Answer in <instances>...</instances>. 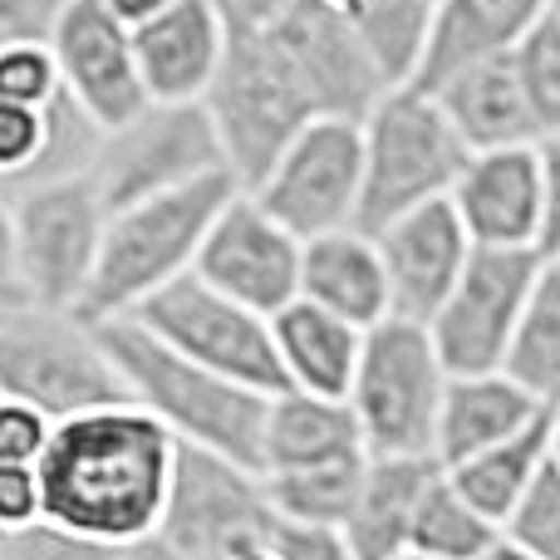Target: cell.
<instances>
[{
	"label": "cell",
	"mask_w": 560,
	"mask_h": 560,
	"mask_svg": "<svg viewBox=\"0 0 560 560\" xmlns=\"http://www.w3.org/2000/svg\"><path fill=\"white\" fill-rule=\"evenodd\" d=\"M173 467V433L138 404H108L65 418L39 457L45 526L108 551H133L163 522Z\"/></svg>",
	"instance_id": "cell-1"
},
{
	"label": "cell",
	"mask_w": 560,
	"mask_h": 560,
	"mask_svg": "<svg viewBox=\"0 0 560 560\" xmlns=\"http://www.w3.org/2000/svg\"><path fill=\"white\" fill-rule=\"evenodd\" d=\"M98 335L114 354L128 404H138L153 423H163L173 433V443L202 447V453H217L226 463H242L256 472L261 418L271 394H256V388L232 384V378L192 364L187 354L167 349L163 339H153L133 319H104Z\"/></svg>",
	"instance_id": "cell-2"
},
{
	"label": "cell",
	"mask_w": 560,
	"mask_h": 560,
	"mask_svg": "<svg viewBox=\"0 0 560 560\" xmlns=\"http://www.w3.org/2000/svg\"><path fill=\"white\" fill-rule=\"evenodd\" d=\"M236 187L242 183L232 173H212L187 187H173V192L114 207L104 242H98L94 280L79 300V315L94 319V325L124 319L163 285L192 276L207 226L217 222V212L226 207V197Z\"/></svg>",
	"instance_id": "cell-3"
},
{
	"label": "cell",
	"mask_w": 560,
	"mask_h": 560,
	"mask_svg": "<svg viewBox=\"0 0 560 560\" xmlns=\"http://www.w3.org/2000/svg\"><path fill=\"white\" fill-rule=\"evenodd\" d=\"M202 108L217 128L226 173L242 187H252L305 124L335 118L325 114L315 79L305 74L300 55L276 25L232 35L222 74H217L212 94L202 98Z\"/></svg>",
	"instance_id": "cell-4"
},
{
	"label": "cell",
	"mask_w": 560,
	"mask_h": 560,
	"mask_svg": "<svg viewBox=\"0 0 560 560\" xmlns=\"http://www.w3.org/2000/svg\"><path fill=\"white\" fill-rule=\"evenodd\" d=\"M359 138H364V187L354 226L369 236L413 207L443 202L467 163L463 138L453 133L423 84L384 89L359 118Z\"/></svg>",
	"instance_id": "cell-5"
},
{
	"label": "cell",
	"mask_w": 560,
	"mask_h": 560,
	"mask_svg": "<svg viewBox=\"0 0 560 560\" xmlns=\"http://www.w3.org/2000/svg\"><path fill=\"white\" fill-rule=\"evenodd\" d=\"M0 398L45 413L49 423L128 404L104 335L79 310H0Z\"/></svg>",
	"instance_id": "cell-6"
},
{
	"label": "cell",
	"mask_w": 560,
	"mask_h": 560,
	"mask_svg": "<svg viewBox=\"0 0 560 560\" xmlns=\"http://www.w3.org/2000/svg\"><path fill=\"white\" fill-rule=\"evenodd\" d=\"M443 388H447V369L438 359L433 339H428V325L388 315L374 329H364L359 364L345 394L349 413L359 423V438H364V453L433 457Z\"/></svg>",
	"instance_id": "cell-7"
},
{
	"label": "cell",
	"mask_w": 560,
	"mask_h": 560,
	"mask_svg": "<svg viewBox=\"0 0 560 560\" xmlns=\"http://www.w3.org/2000/svg\"><path fill=\"white\" fill-rule=\"evenodd\" d=\"M15 207V261L25 305L79 310L98 266V242L108 226V207L89 173L45 177L10 192Z\"/></svg>",
	"instance_id": "cell-8"
},
{
	"label": "cell",
	"mask_w": 560,
	"mask_h": 560,
	"mask_svg": "<svg viewBox=\"0 0 560 560\" xmlns=\"http://www.w3.org/2000/svg\"><path fill=\"white\" fill-rule=\"evenodd\" d=\"M84 173L114 212V207L187 187L197 177L226 173V158L202 104H143L128 124L98 133Z\"/></svg>",
	"instance_id": "cell-9"
},
{
	"label": "cell",
	"mask_w": 560,
	"mask_h": 560,
	"mask_svg": "<svg viewBox=\"0 0 560 560\" xmlns=\"http://www.w3.org/2000/svg\"><path fill=\"white\" fill-rule=\"evenodd\" d=\"M359 187H364V138L359 118H315L305 124L276 163L246 192L300 242L339 232L359 222Z\"/></svg>",
	"instance_id": "cell-10"
},
{
	"label": "cell",
	"mask_w": 560,
	"mask_h": 560,
	"mask_svg": "<svg viewBox=\"0 0 560 560\" xmlns=\"http://www.w3.org/2000/svg\"><path fill=\"white\" fill-rule=\"evenodd\" d=\"M133 325H143L153 339H163L167 349L187 354L192 364L212 369V374L246 384L256 394H276L280 384V364H276V345H271V319L256 310L226 300L222 290H212L207 280L183 276L173 285H163L153 300L133 310Z\"/></svg>",
	"instance_id": "cell-11"
},
{
	"label": "cell",
	"mask_w": 560,
	"mask_h": 560,
	"mask_svg": "<svg viewBox=\"0 0 560 560\" xmlns=\"http://www.w3.org/2000/svg\"><path fill=\"white\" fill-rule=\"evenodd\" d=\"M551 256L541 252H482L472 246L457 285L428 319L438 359L447 374H492L502 369L506 345H512L522 310L532 300Z\"/></svg>",
	"instance_id": "cell-12"
},
{
	"label": "cell",
	"mask_w": 560,
	"mask_h": 560,
	"mask_svg": "<svg viewBox=\"0 0 560 560\" xmlns=\"http://www.w3.org/2000/svg\"><path fill=\"white\" fill-rule=\"evenodd\" d=\"M266 526H271V502L261 492V472L177 443L173 492L148 541L197 556H236L242 546L261 541Z\"/></svg>",
	"instance_id": "cell-13"
},
{
	"label": "cell",
	"mask_w": 560,
	"mask_h": 560,
	"mask_svg": "<svg viewBox=\"0 0 560 560\" xmlns=\"http://www.w3.org/2000/svg\"><path fill=\"white\" fill-rule=\"evenodd\" d=\"M45 39L55 49L59 89L94 128H118L153 104L138 79L133 30L104 0H55Z\"/></svg>",
	"instance_id": "cell-14"
},
{
	"label": "cell",
	"mask_w": 560,
	"mask_h": 560,
	"mask_svg": "<svg viewBox=\"0 0 560 560\" xmlns=\"http://www.w3.org/2000/svg\"><path fill=\"white\" fill-rule=\"evenodd\" d=\"M192 276L271 319L300 295V236L285 232L246 187H236L207 226Z\"/></svg>",
	"instance_id": "cell-15"
},
{
	"label": "cell",
	"mask_w": 560,
	"mask_h": 560,
	"mask_svg": "<svg viewBox=\"0 0 560 560\" xmlns=\"http://www.w3.org/2000/svg\"><path fill=\"white\" fill-rule=\"evenodd\" d=\"M447 202H453L467 242L482 246V252H541L546 207H541V163H536V143L532 148L467 153Z\"/></svg>",
	"instance_id": "cell-16"
},
{
	"label": "cell",
	"mask_w": 560,
	"mask_h": 560,
	"mask_svg": "<svg viewBox=\"0 0 560 560\" xmlns=\"http://www.w3.org/2000/svg\"><path fill=\"white\" fill-rule=\"evenodd\" d=\"M374 246L388 280V315L418 319V325L433 319V310L447 300V290L457 285L467 256H472V242L447 197L384 222L374 232Z\"/></svg>",
	"instance_id": "cell-17"
},
{
	"label": "cell",
	"mask_w": 560,
	"mask_h": 560,
	"mask_svg": "<svg viewBox=\"0 0 560 560\" xmlns=\"http://www.w3.org/2000/svg\"><path fill=\"white\" fill-rule=\"evenodd\" d=\"M232 30L207 0H177L133 25V59L153 104H202L222 74Z\"/></svg>",
	"instance_id": "cell-18"
},
{
	"label": "cell",
	"mask_w": 560,
	"mask_h": 560,
	"mask_svg": "<svg viewBox=\"0 0 560 560\" xmlns=\"http://www.w3.org/2000/svg\"><path fill=\"white\" fill-rule=\"evenodd\" d=\"M438 98L443 118L453 124V133L463 138L467 153H492V148H532L541 138L532 118V104L522 94L512 49L506 55H482L467 65L447 69L443 79L423 84Z\"/></svg>",
	"instance_id": "cell-19"
},
{
	"label": "cell",
	"mask_w": 560,
	"mask_h": 560,
	"mask_svg": "<svg viewBox=\"0 0 560 560\" xmlns=\"http://www.w3.org/2000/svg\"><path fill=\"white\" fill-rule=\"evenodd\" d=\"M300 300L339 315L354 329H374L388 319V280L378 246L359 226L300 242Z\"/></svg>",
	"instance_id": "cell-20"
},
{
	"label": "cell",
	"mask_w": 560,
	"mask_h": 560,
	"mask_svg": "<svg viewBox=\"0 0 560 560\" xmlns=\"http://www.w3.org/2000/svg\"><path fill=\"white\" fill-rule=\"evenodd\" d=\"M345 457H369L345 398L305 394V388H276L266 398L261 457H256L261 477L300 472V467H319V463H345Z\"/></svg>",
	"instance_id": "cell-21"
},
{
	"label": "cell",
	"mask_w": 560,
	"mask_h": 560,
	"mask_svg": "<svg viewBox=\"0 0 560 560\" xmlns=\"http://www.w3.org/2000/svg\"><path fill=\"white\" fill-rule=\"evenodd\" d=\"M541 408H551V404H536L502 369H492V374H447L443 408H438V428H433L438 467L447 472V467L487 453L502 438L522 433Z\"/></svg>",
	"instance_id": "cell-22"
},
{
	"label": "cell",
	"mask_w": 560,
	"mask_h": 560,
	"mask_svg": "<svg viewBox=\"0 0 560 560\" xmlns=\"http://www.w3.org/2000/svg\"><path fill=\"white\" fill-rule=\"evenodd\" d=\"M271 345H276L280 384L285 388L345 398L349 378H354V364H359L364 329L345 325L339 315H329V310L295 295L285 310L271 315Z\"/></svg>",
	"instance_id": "cell-23"
},
{
	"label": "cell",
	"mask_w": 560,
	"mask_h": 560,
	"mask_svg": "<svg viewBox=\"0 0 560 560\" xmlns=\"http://www.w3.org/2000/svg\"><path fill=\"white\" fill-rule=\"evenodd\" d=\"M551 10V0H433L428 45L413 84H433L447 69L482 55H506Z\"/></svg>",
	"instance_id": "cell-24"
},
{
	"label": "cell",
	"mask_w": 560,
	"mask_h": 560,
	"mask_svg": "<svg viewBox=\"0 0 560 560\" xmlns=\"http://www.w3.org/2000/svg\"><path fill=\"white\" fill-rule=\"evenodd\" d=\"M438 477L433 457H369L354 512L345 516V541L354 560H394L408 551L418 497Z\"/></svg>",
	"instance_id": "cell-25"
},
{
	"label": "cell",
	"mask_w": 560,
	"mask_h": 560,
	"mask_svg": "<svg viewBox=\"0 0 560 560\" xmlns=\"http://www.w3.org/2000/svg\"><path fill=\"white\" fill-rule=\"evenodd\" d=\"M546 438H551V408H541L522 433L502 438V443H492L487 453L447 467V477H453V487L477 506V512L492 516V522L502 526L506 512H512V506L522 502V492L532 487V477L541 472Z\"/></svg>",
	"instance_id": "cell-26"
},
{
	"label": "cell",
	"mask_w": 560,
	"mask_h": 560,
	"mask_svg": "<svg viewBox=\"0 0 560 560\" xmlns=\"http://www.w3.org/2000/svg\"><path fill=\"white\" fill-rule=\"evenodd\" d=\"M502 374L516 378L536 404H560V261H546L532 300L522 310Z\"/></svg>",
	"instance_id": "cell-27"
},
{
	"label": "cell",
	"mask_w": 560,
	"mask_h": 560,
	"mask_svg": "<svg viewBox=\"0 0 560 560\" xmlns=\"http://www.w3.org/2000/svg\"><path fill=\"white\" fill-rule=\"evenodd\" d=\"M497 536H502V526L477 512L453 487V477L438 467V477L418 497L413 526H408V551L433 556V560H477Z\"/></svg>",
	"instance_id": "cell-28"
},
{
	"label": "cell",
	"mask_w": 560,
	"mask_h": 560,
	"mask_svg": "<svg viewBox=\"0 0 560 560\" xmlns=\"http://www.w3.org/2000/svg\"><path fill=\"white\" fill-rule=\"evenodd\" d=\"M369 457H345V463H319V467H300V472H276L261 477V492L271 502V512L280 522H300V526H345V516L354 512L359 482H364Z\"/></svg>",
	"instance_id": "cell-29"
},
{
	"label": "cell",
	"mask_w": 560,
	"mask_h": 560,
	"mask_svg": "<svg viewBox=\"0 0 560 560\" xmlns=\"http://www.w3.org/2000/svg\"><path fill=\"white\" fill-rule=\"evenodd\" d=\"M512 65H516V79H522V94L532 104V118L536 128L546 133H560V15L546 10L512 49ZM536 138V143H541Z\"/></svg>",
	"instance_id": "cell-30"
},
{
	"label": "cell",
	"mask_w": 560,
	"mask_h": 560,
	"mask_svg": "<svg viewBox=\"0 0 560 560\" xmlns=\"http://www.w3.org/2000/svg\"><path fill=\"white\" fill-rule=\"evenodd\" d=\"M502 536L516 541L536 560H560V467L546 457L541 472L532 477V487L522 492V502L506 512Z\"/></svg>",
	"instance_id": "cell-31"
},
{
	"label": "cell",
	"mask_w": 560,
	"mask_h": 560,
	"mask_svg": "<svg viewBox=\"0 0 560 560\" xmlns=\"http://www.w3.org/2000/svg\"><path fill=\"white\" fill-rule=\"evenodd\" d=\"M0 98L30 108H45L59 98V65L45 35L0 39Z\"/></svg>",
	"instance_id": "cell-32"
},
{
	"label": "cell",
	"mask_w": 560,
	"mask_h": 560,
	"mask_svg": "<svg viewBox=\"0 0 560 560\" xmlns=\"http://www.w3.org/2000/svg\"><path fill=\"white\" fill-rule=\"evenodd\" d=\"M45 526V487H39V467L25 463H0V541L20 532Z\"/></svg>",
	"instance_id": "cell-33"
},
{
	"label": "cell",
	"mask_w": 560,
	"mask_h": 560,
	"mask_svg": "<svg viewBox=\"0 0 560 560\" xmlns=\"http://www.w3.org/2000/svg\"><path fill=\"white\" fill-rule=\"evenodd\" d=\"M261 546L276 560H354L349 556L345 532L335 526H300V522H280L271 512V526H266Z\"/></svg>",
	"instance_id": "cell-34"
},
{
	"label": "cell",
	"mask_w": 560,
	"mask_h": 560,
	"mask_svg": "<svg viewBox=\"0 0 560 560\" xmlns=\"http://www.w3.org/2000/svg\"><path fill=\"white\" fill-rule=\"evenodd\" d=\"M49 433H55V423H49L45 413L15 404V398H0V463L39 467V457H45V447H49Z\"/></svg>",
	"instance_id": "cell-35"
},
{
	"label": "cell",
	"mask_w": 560,
	"mask_h": 560,
	"mask_svg": "<svg viewBox=\"0 0 560 560\" xmlns=\"http://www.w3.org/2000/svg\"><path fill=\"white\" fill-rule=\"evenodd\" d=\"M536 163H541V252L560 256V133H546L541 143H536Z\"/></svg>",
	"instance_id": "cell-36"
},
{
	"label": "cell",
	"mask_w": 560,
	"mask_h": 560,
	"mask_svg": "<svg viewBox=\"0 0 560 560\" xmlns=\"http://www.w3.org/2000/svg\"><path fill=\"white\" fill-rule=\"evenodd\" d=\"M207 5L222 15L232 35H252V30H266L271 20H280L285 10H295L300 0H207Z\"/></svg>",
	"instance_id": "cell-37"
},
{
	"label": "cell",
	"mask_w": 560,
	"mask_h": 560,
	"mask_svg": "<svg viewBox=\"0 0 560 560\" xmlns=\"http://www.w3.org/2000/svg\"><path fill=\"white\" fill-rule=\"evenodd\" d=\"M25 305V290H20V261H15V207L10 192L0 187V310Z\"/></svg>",
	"instance_id": "cell-38"
},
{
	"label": "cell",
	"mask_w": 560,
	"mask_h": 560,
	"mask_svg": "<svg viewBox=\"0 0 560 560\" xmlns=\"http://www.w3.org/2000/svg\"><path fill=\"white\" fill-rule=\"evenodd\" d=\"M108 10H114L118 20H124L128 30L133 25H143V20H153L158 10H167V5H177V0H104Z\"/></svg>",
	"instance_id": "cell-39"
},
{
	"label": "cell",
	"mask_w": 560,
	"mask_h": 560,
	"mask_svg": "<svg viewBox=\"0 0 560 560\" xmlns=\"http://www.w3.org/2000/svg\"><path fill=\"white\" fill-rule=\"evenodd\" d=\"M128 560H236V556H197V551H173L163 541H143L128 551Z\"/></svg>",
	"instance_id": "cell-40"
},
{
	"label": "cell",
	"mask_w": 560,
	"mask_h": 560,
	"mask_svg": "<svg viewBox=\"0 0 560 560\" xmlns=\"http://www.w3.org/2000/svg\"><path fill=\"white\" fill-rule=\"evenodd\" d=\"M477 560H536V556H532V551H522L516 541H506V536H497V541L487 546V551L477 556Z\"/></svg>",
	"instance_id": "cell-41"
},
{
	"label": "cell",
	"mask_w": 560,
	"mask_h": 560,
	"mask_svg": "<svg viewBox=\"0 0 560 560\" xmlns=\"http://www.w3.org/2000/svg\"><path fill=\"white\" fill-rule=\"evenodd\" d=\"M546 457L560 467V404H551V438H546Z\"/></svg>",
	"instance_id": "cell-42"
},
{
	"label": "cell",
	"mask_w": 560,
	"mask_h": 560,
	"mask_svg": "<svg viewBox=\"0 0 560 560\" xmlns=\"http://www.w3.org/2000/svg\"><path fill=\"white\" fill-rule=\"evenodd\" d=\"M236 560H276V556L266 551L261 541H256V546H242V551H236Z\"/></svg>",
	"instance_id": "cell-43"
},
{
	"label": "cell",
	"mask_w": 560,
	"mask_h": 560,
	"mask_svg": "<svg viewBox=\"0 0 560 560\" xmlns=\"http://www.w3.org/2000/svg\"><path fill=\"white\" fill-rule=\"evenodd\" d=\"M394 560H433V556H418V551H404V556H394Z\"/></svg>",
	"instance_id": "cell-44"
},
{
	"label": "cell",
	"mask_w": 560,
	"mask_h": 560,
	"mask_svg": "<svg viewBox=\"0 0 560 560\" xmlns=\"http://www.w3.org/2000/svg\"><path fill=\"white\" fill-rule=\"evenodd\" d=\"M551 10H556V15H560V0H551Z\"/></svg>",
	"instance_id": "cell-45"
},
{
	"label": "cell",
	"mask_w": 560,
	"mask_h": 560,
	"mask_svg": "<svg viewBox=\"0 0 560 560\" xmlns=\"http://www.w3.org/2000/svg\"><path fill=\"white\" fill-rule=\"evenodd\" d=\"M556 261H560V256H556Z\"/></svg>",
	"instance_id": "cell-46"
}]
</instances>
